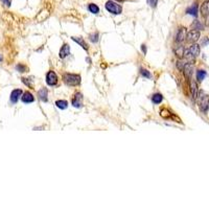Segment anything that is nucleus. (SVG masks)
Returning a JSON list of instances; mask_svg holds the SVG:
<instances>
[{
  "label": "nucleus",
  "instance_id": "1",
  "mask_svg": "<svg viewBox=\"0 0 209 209\" xmlns=\"http://www.w3.org/2000/svg\"><path fill=\"white\" fill-rule=\"evenodd\" d=\"M63 80L67 86H79L80 84V74H73V73H65L63 75Z\"/></svg>",
  "mask_w": 209,
  "mask_h": 209
},
{
  "label": "nucleus",
  "instance_id": "2",
  "mask_svg": "<svg viewBox=\"0 0 209 209\" xmlns=\"http://www.w3.org/2000/svg\"><path fill=\"white\" fill-rule=\"evenodd\" d=\"M104 7H106V10L112 15H119V14H121V12H122L121 5L118 4L116 1H112V0L107 1L106 4H104Z\"/></svg>",
  "mask_w": 209,
  "mask_h": 209
},
{
  "label": "nucleus",
  "instance_id": "3",
  "mask_svg": "<svg viewBox=\"0 0 209 209\" xmlns=\"http://www.w3.org/2000/svg\"><path fill=\"white\" fill-rule=\"evenodd\" d=\"M198 104L202 112H206L209 108V95L201 92L198 95Z\"/></svg>",
  "mask_w": 209,
  "mask_h": 209
},
{
  "label": "nucleus",
  "instance_id": "4",
  "mask_svg": "<svg viewBox=\"0 0 209 209\" xmlns=\"http://www.w3.org/2000/svg\"><path fill=\"white\" fill-rule=\"evenodd\" d=\"M58 82H59V77L55 71H52V70L48 71L46 74V84L47 85L53 87V86H56V84H58Z\"/></svg>",
  "mask_w": 209,
  "mask_h": 209
},
{
  "label": "nucleus",
  "instance_id": "5",
  "mask_svg": "<svg viewBox=\"0 0 209 209\" xmlns=\"http://www.w3.org/2000/svg\"><path fill=\"white\" fill-rule=\"evenodd\" d=\"M200 39V32L197 29H192V31L188 32L186 35V41L189 43H196Z\"/></svg>",
  "mask_w": 209,
  "mask_h": 209
},
{
  "label": "nucleus",
  "instance_id": "6",
  "mask_svg": "<svg viewBox=\"0 0 209 209\" xmlns=\"http://www.w3.org/2000/svg\"><path fill=\"white\" fill-rule=\"evenodd\" d=\"M23 92L21 89H15V90H13L11 92V95H10V100L11 103L15 104L18 103V100H19V98L22 96Z\"/></svg>",
  "mask_w": 209,
  "mask_h": 209
},
{
  "label": "nucleus",
  "instance_id": "7",
  "mask_svg": "<svg viewBox=\"0 0 209 209\" xmlns=\"http://www.w3.org/2000/svg\"><path fill=\"white\" fill-rule=\"evenodd\" d=\"M71 104L74 108H82L83 107V94L77 92V93L74 95L72 100H71Z\"/></svg>",
  "mask_w": 209,
  "mask_h": 209
},
{
  "label": "nucleus",
  "instance_id": "8",
  "mask_svg": "<svg viewBox=\"0 0 209 209\" xmlns=\"http://www.w3.org/2000/svg\"><path fill=\"white\" fill-rule=\"evenodd\" d=\"M186 40V28L181 27L178 31L177 35H176V42L177 43H182Z\"/></svg>",
  "mask_w": 209,
  "mask_h": 209
},
{
  "label": "nucleus",
  "instance_id": "9",
  "mask_svg": "<svg viewBox=\"0 0 209 209\" xmlns=\"http://www.w3.org/2000/svg\"><path fill=\"white\" fill-rule=\"evenodd\" d=\"M21 100L24 104H32L35 101V96L29 91H26L22 94V96H21Z\"/></svg>",
  "mask_w": 209,
  "mask_h": 209
},
{
  "label": "nucleus",
  "instance_id": "10",
  "mask_svg": "<svg viewBox=\"0 0 209 209\" xmlns=\"http://www.w3.org/2000/svg\"><path fill=\"white\" fill-rule=\"evenodd\" d=\"M183 72H184L185 77H187V79L192 77V72H193V65L192 63H186V64H185V66L183 68Z\"/></svg>",
  "mask_w": 209,
  "mask_h": 209
},
{
  "label": "nucleus",
  "instance_id": "11",
  "mask_svg": "<svg viewBox=\"0 0 209 209\" xmlns=\"http://www.w3.org/2000/svg\"><path fill=\"white\" fill-rule=\"evenodd\" d=\"M70 53V46L68 45V44H64L61 49H60V52H59V56L61 59H65L66 56H69Z\"/></svg>",
  "mask_w": 209,
  "mask_h": 209
},
{
  "label": "nucleus",
  "instance_id": "12",
  "mask_svg": "<svg viewBox=\"0 0 209 209\" xmlns=\"http://www.w3.org/2000/svg\"><path fill=\"white\" fill-rule=\"evenodd\" d=\"M71 39H72V41L76 42V43L79 44V45L82 47L83 49H85L86 51H88V49H89L88 44L86 43V41L84 40L83 38H80V37H71Z\"/></svg>",
  "mask_w": 209,
  "mask_h": 209
},
{
  "label": "nucleus",
  "instance_id": "13",
  "mask_svg": "<svg viewBox=\"0 0 209 209\" xmlns=\"http://www.w3.org/2000/svg\"><path fill=\"white\" fill-rule=\"evenodd\" d=\"M38 97L39 100L42 101H46L48 100V90L46 88H42L38 91Z\"/></svg>",
  "mask_w": 209,
  "mask_h": 209
},
{
  "label": "nucleus",
  "instance_id": "14",
  "mask_svg": "<svg viewBox=\"0 0 209 209\" xmlns=\"http://www.w3.org/2000/svg\"><path fill=\"white\" fill-rule=\"evenodd\" d=\"M200 11H201V14H202L203 17H208L209 16V0L208 1L203 2Z\"/></svg>",
  "mask_w": 209,
  "mask_h": 209
},
{
  "label": "nucleus",
  "instance_id": "15",
  "mask_svg": "<svg viewBox=\"0 0 209 209\" xmlns=\"http://www.w3.org/2000/svg\"><path fill=\"white\" fill-rule=\"evenodd\" d=\"M190 92H192V96L193 100H197L199 95V90H198V86H197V83L192 82L190 83Z\"/></svg>",
  "mask_w": 209,
  "mask_h": 209
},
{
  "label": "nucleus",
  "instance_id": "16",
  "mask_svg": "<svg viewBox=\"0 0 209 209\" xmlns=\"http://www.w3.org/2000/svg\"><path fill=\"white\" fill-rule=\"evenodd\" d=\"M186 13L188 15H192V16H193V17H197L198 16V5H197L196 3L192 4V7H189L186 10Z\"/></svg>",
  "mask_w": 209,
  "mask_h": 209
},
{
  "label": "nucleus",
  "instance_id": "17",
  "mask_svg": "<svg viewBox=\"0 0 209 209\" xmlns=\"http://www.w3.org/2000/svg\"><path fill=\"white\" fill-rule=\"evenodd\" d=\"M56 106L58 107L59 109L65 110V109H67V107H68V101L64 100H59L56 101Z\"/></svg>",
  "mask_w": 209,
  "mask_h": 209
},
{
  "label": "nucleus",
  "instance_id": "18",
  "mask_svg": "<svg viewBox=\"0 0 209 209\" xmlns=\"http://www.w3.org/2000/svg\"><path fill=\"white\" fill-rule=\"evenodd\" d=\"M163 100V95L161 93H155L153 96H152V101H153L154 104H161V101Z\"/></svg>",
  "mask_w": 209,
  "mask_h": 209
},
{
  "label": "nucleus",
  "instance_id": "19",
  "mask_svg": "<svg viewBox=\"0 0 209 209\" xmlns=\"http://www.w3.org/2000/svg\"><path fill=\"white\" fill-rule=\"evenodd\" d=\"M88 11L90 12L91 14L97 15L98 13H100V7H98L95 3H90L88 5Z\"/></svg>",
  "mask_w": 209,
  "mask_h": 209
},
{
  "label": "nucleus",
  "instance_id": "20",
  "mask_svg": "<svg viewBox=\"0 0 209 209\" xmlns=\"http://www.w3.org/2000/svg\"><path fill=\"white\" fill-rule=\"evenodd\" d=\"M184 52H185V48L183 46H178L177 49H175V53L176 56H178V58H183L184 56Z\"/></svg>",
  "mask_w": 209,
  "mask_h": 209
},
{
  "label": "nucleus",
  "instance_id": "21",
  "mask_svg": "<svg viewBox=\"0 0 209 209\" xmlns=\"http://www.w3.org/2000/svg\"><path fill=\"white\" fill-rule=\"evenodd\" d=\"M206 77V71L205 70H198L197 71V80L199 82H202Z\"/></svg>",
  "mask_w": 209,
  "mask_h": 209
},
{
  "label": "nucleus",
  "instance_id": "22",
  "mask_svg": "<svg viewBox=\"0 0 209 209\" xmlns=\"http://www.w3.org/2000/svg\"><path fill=\"white\" fill-rule=\"evenodd\" d=\"M140 73H141V75L143 77H146V79H151V77H152V74H151L150 71L146 70V69H143V68L140 69Z\"/></svg>",
  "mask_w": 209,
  "mask_h": 209
},
{
  "label": "nucleus",
  "instance_id": "23",
  "mask_svg": "<svg viewBox=\"0 0 209 209\" xmlns=\"http://www.w3.org/2000/svg\"><path fill=\"white\" fill-rule=\"evenodd\" d=\"M16 70L17 71H19V72H26L27 71V67L25 66V65H23V64H18L17 66H16Z\"/></svg>",
  "mask_w": 209,
  "mask_h": 209
},
{
  "label": "nucleus",
  "instance_id": "24",
  "mask_svg": "<svg viewBox=\"0 0 209 209\" xmlns=\"http://www.w3.org/2000/svg\"><path fill=\"white\" fill-rule=\"evenodd\" d=\"M98 37H100V35H98L97 32H94V34H91L89 36V40H90L92 43H96L98 41Z\"/></svg>",
  "mask_w": 209,
  "mask_h": 209
},
{
  "label": "nucleus",
  "instance_id": "25",
  "mask_svg": "<svg viewBox=\"0 0 209 209\" xmlns=\"http://www.w3.org/2000/svg\"><path fill=\"white\" fill-rule=\"evenodd\" d=\"M146 2H148V4L153 8L156 7L158 4V0H146Z\"/></svg>",
  "mask_w": 209,
  "mask_h": 209
},
{
  "label": "nucleus",
  "instance_id": "26",
  "mask_svg": "<svg viewBox=\"0 0 209 209\" xmlns=\"http://www.w3.org/2000/svg\"><path fill=\"white\" fill-rule=\"evenodd\" d=\"M192 26H193V27H195V29H202V28H203V25L201 24V23H200V21H198V20L193 22Z\"/></svg>",
  "mask_w": 209,
  "mask_h": 209
},
{
  "label": "nucleus",
  "instance_id": "27",
  "mask_svg": "<svg viewBox=\"0 0 209 209\" xmlns=\"http://www.w3.org/2000/svg\"><path fill=\"white\" fill-rule=\"evenodd\" d=\"M22 83L24 84V85L27 86V87H32V84L31 83L29 79H25V77H23V79H22Z\"/></svg>",
  "mask_w": 209,
  "mask_h": 209
},
{
  "label": "nucleus",
  "instance_id": "28",
  "mask_svg": "<svg viewBox=\"0 0 209 209\" xmlns=\"http://www.w3.org/2000/svg\"><path fill=\"white\" fill-rule=\"evenodd\" d=\"M1 2L5 5V7H11V4H12V1H11V0H1Z\"/></svg>",
  "mask_w": 209,
  "mask_h": 209
},
{
  "label": "nucleus",
  "instance_id": "29",
  "mask_svg": "<svg viewBox=\"0 0 209 209\" xmlns=\"http://www.w3.org/2000/svg\"><path fill=\"white\" fill-rule=\"evenodd\" d=\"M141 50H142V52L145 55V53H146V46L144 45V44H143V45H141Z\"/></svg>",
  "mask_w": 209,
  "mask_h": 209
},
{
  "label": "nucleus",
  "instance_id": "30",
  "mask_svg": "<svg viewBox=\"0 0 209 209\" xmlns=\"http://www.w3.org/2000/svg\"><path fill=\"white\" fill-rule=\"evenodd\" d=\"M116 2H122V1H124V0H115Z\"/></svg>",
  "mask_w": 209,
  "mask_h": 209
},
{
  "label": "nucleus",
  "instance_id": "31",
  "mask_svg": "<svg viewBox=\"0 0 209 209\" xmlns=\"http://www.w3.org/2000/svg\"><path fill=\"white\" fill-rule=\"evenodd\" d=\"M2 60H3V58H2V56L0 55V62H2Z\"/></svg>",
  "mask_w": 209,
  "mask_h": 209
}]
</instances>
